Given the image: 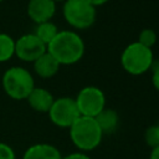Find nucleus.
I'll list each match as a JSON object with an SVG mask.
<instances>
[{"instance_id": "f257e3e1", "label": "nucleus", "mask_w": 159, "mask_h": 159, "mask_svg": "<svg viewBox=\"0 0 159 159\" xmlns=\"http://www.w3.org/2000/svg\"><path fill=\"white\" fill-rule=\"evenodd\" d=\"M47 52L51 53L60 65H73L83 57L84 42L77 32L62 30L58 31L47 45Z\"/></svg>"}, {"instance_id": "f03ea898", "label": "nucleus", "mask_w": 159, "mask_h": 159, "mask_svg": "<svg viewBox=\"0 0 159 159\" xmlns=\"http://www.w3.org/2000/svg\"><path fill=\"white\" fill-rule=\"evenodd\" d=\"M68 129L73 145L84 153L96 149L103 138V133L93 117L80 116Z\"/></svg>"}, {"instance_id": "7ed1b4c3", "label": "nucleus", "mask_w": 159, "mask_h": 159, "mask_svg": "<svg viewBox=\"0 0 159 159\" xmlns=\"http://www.w3.org/2000/svg\"><path fill=\"white\" fill-rule=\"evenodd\" d=\"M1 83L5 93L16 101L26 99L35 87V80L30 71L20 66L7 68L2 76Z\"/></svg>"}, {"instance_id": "20e7f679", "label": "nucleus", "mask_w": 159, "mask_h": 159, "mask_svg": "<svg viewBox=\"0 0 159 159\" xmlns=\"http://www.w3.org/2000/svg\"><path fill=\"white\" fill-rule=\"evenodd\" d=\"M153 61L154 56L152 48L143 46L138 41L125 46L120 55V65L123 70L133 76H139L148 72Z\"/></svg>"}, {"instance_id": "39448f33", "label": "nucleus", "mask_w": 159, "mask_h": 159, "mask_svg": "<svg viewBox=\"0 0 159 159\" xmlns=\"http://www.w3.org/2000/svg\"><path fill=\"white\" fill-rule=\"evenodd\" d=\"M63 2V17L70 26L77 30H86L94 24L97 10L91 2L87 0H66Z\"/></svg>"}, {"instance_id": "423d86ee", "label": "nucleus", "mask_w": 159, "mask_h": 159, "mask_svg": "<svg viewBox=\"0 0 159 159\" xmlns=\"http://www.w3.org/2000/svg\"><path fill=\"white\" fill-rule=\"evenodd\" d=\"M78 112L84 117H96L106 107V96L99 87L86 86L75 98Z\"/></svg>"}, {"instance_id": "0eeeda50", "label": "nucleus", "mask_w": 159, "mask_h": 159, "mask_svg": "<svg viewBox=\"0 0 159 159\" xmlns=\"http://www.w3.org/2000/svg\"><path fill=\"white\" fill-rule=\"evenodd\" d=\"M47 114L50 117V120L60 128H70L73 122L81 116L75 98L71 97L55 98Z\"/></svg>"}, {"instance_id": "6e6552de", "label": "nucleus", "mask_w": 159, "mask_h": 159, "mask_svg": "<svg viewBox=\"0 0 159 159\" xmlns=\"http://www.w3.org/2000/svg\"><path fill=\"white\" fill-rule=\"evenodd\" d=\"M47 51V46L35 35L26 34L15 41V55L24 62H34Z\"/></svg>"}, {"instance_id": "1a4fd4ad", "label": "nucleus", "mask_w": 159, "mask_h": 159, "mask_svg": "<svg viewBox=\"0 0 159 159\" xmlns=\"http://www.w3.org/2000/svg\"><path fill=\"white\" fill-rule=\"evenodd\" d=\"M56 12V2L53 0H30L27 4V15L36 22L51 21Z\"/></svg>"}, {"instance_id": "9d476101", "label": "nucleus", "mask_w": 159, "mask_h": 159, "mask_svg": "<svg viewBox=\"0 0 159 159\" xmlns=\"http://www.w3.org/2000/svg\"><path fill=\"white\" fill-rule=\"evenodd\" d=\"M29 106L39 112V113H47L55 101L52 93L42 87H34V89L30 92V94L26 98Z\"/></svg>"}, {"instance_id": "9b49d317", "label": "nucleus", "mask_w": 159, "mask_h": 159, "mask_svg": "<svg viewBox=\"0 0 159 159\" xmlns=\"http://www.w3.org/2000/svg\"><path fill=\"white\" fill-rule=\"evenodd\" d=\"M34 63V70L36 72V75L41 78H51L53 77L58 70H60V63L57 62V60L48 53L47 51L41 55L36 61L32 62Z\"/></svg>"}, {"instance_id": "f8f14e48", "label": "nucleus", "mask_w": 159, "mask_h": 159, "mask_svg": "<svg viewBox=\"0 0 159 159\" xmlns=\"http://www.w3.org/2000/svg\"><path fill=\"white\" fill-rule=\"evenodd\" d=\"M22 159H62V154L52 144L39 143L29 147Z\"/></svg>"}, {"instance_id": "ddd939ff", "label": "nucleus", "mask_w": 159, "mask_h": 159, "mask_svg": "<svg viewBox=\"0 0 159 159\" xmlns=\"http://www.w3.org/2000/svg\"><path fill=\"white\" fill-rule=\"evenodd\" d=\"M96 122L98 123L103 135L104 134H112L117 130L118 125H119V114L112 109V108H107L104 107L96 117H94Z\"/></svg>"}, {"instance_id": "4468645a", "label": "nucleus", "mask_w": 159, "mask_h": 159, "mask_svg": "<svg viewBox=\"0 0 159 159\" xmlns=\"http://www.w3.org/2000/svg\"><path fill=\"white\" fill-rule=\"evenodd\" d=\"M57 32H58L57 26L51 21H46V22L37 24L34 34L47 46L53 40V37L57 35Z\"/></svg>"}, {"instance_id": "2eb2a0df", "label": "nucleus", "mask_w": 159, "mask_h": 159, "mask_svg": "<svg viewBox=\"0 0 159 159\" xmlns=\"http://www.w3.org/2000/svg\"><path fill=\"white\" fill-rule=\"evenodd\" d=\"M15 55V40L7 34H0V62L9 61Z\"/></svg>"}, {"instance_id": "dca6fc26", "label": "nucleus", "mask_w": 159, "mask_h": 159, "mask_svg": "<svg viewBox=\"0 0 159 159\" xmlns=\"http://www.w3.org/2000/svg\"><path fill=\"white\" fill-rule=\"evenodd\" d=\"M138 42L145 47L152 48L157 42V32L153 29H144L139 32Z\"/></svg>"}, {"instance_id": "f3484780", "label": "nucleus", "mask_w": 159, "mask_h": 159, "mask_svg": "<svg viewBox=\"0 0 159 159\" xmlns=\"http://www.w3.org/2000/svg\"><path fill=\"white\" fill-rule=\"evenodd\" d=\"M144 140L147 143L148 147L150 148H155L159 145V128L158 125H150L145 129L144 133Z\"/></svg>"}, {"instance_id": "a211bd4d", "label": "nucleus", "mask_w": 159, "mask_h": 159, "mask_svg": "<svg viewBox=\"0 0 159 159\" xmlns=\"http://www.w3.org/2000/svg\"><path fill=\"white\" fill-rule=\"evenodd\" d=\"M0 159H16L14 149L6 143H0Z\"/></svg>"}, {"instance_id": "6ab92c4d", "label": "nucleus", "mask_w": 159, "mask_h": 159, "mask_svg": "<svg viewBox=\"0 0 159 159\" xmlns=\"http://www.w3.org/2000/svg\"><path fill=\"white\" fill-rule=\"evenodd\" d=\"M62 159H91L84 152H75L66 157H62Z\"/></svg>"}, {"instance_id": "aec40b11", "label": "nucleus", "mask_w": 159, "mask_h": 159, "mask_svg": "<svg viewBox=\"0 0 159 159\" xmlns=\"http://www.w3.org/2000/svg\"><path fill=\"white\" fill-rule=\"evenodd\" d=\"M152 83L154 86V88L159 92V68L153 71V76H152Z\"/></svg>"}, {"instance_id": "412c9836", "label": "nucleus", "mask_w": 159, "mask_h": 159, "mask_svg": "<svg viewBox=\"0 0 159 159\" xmlns=\"http://www.w3.org/2000/svg\"><path fill=\"white\" fill-rule=\"evenodd\" d=\"M149 159H159V145L155 148H152L150 154H149Z\"/></svg>"}, {"instance_id": "4be33fe9", "label": "nucleus", "mask_w": 159, "mask_h": 159, "mask_svg": "<svg viewBox=\"0 0 159 159\" xmlns=\"http://www.w3.org/2000/svg\"><path fill=\"white\" fill-rule=\"evenodd\" d=\"M87 1H88V2H91L93 6H96V7H97V6L104 5V4H106V2H108L109 0H87Z\"/></svg>"}, {"instance_id": "5701e85b", "label": "nucleus", "mask_w": 159, "mask_h": 159, "mask_svg": "<svg viewBox=\"0 0 159 159\" xmlns=\"http://www.w3.org/2000/svg\"><path fill=\"white\" fill-rule=\"evenodd\" d=\"M55 2H58V1H66V0H53Z\"/></svg>"}, {"instance_id": "b1692460", "label": "nucleus", "mask_w": 159, "mask_h": 159, "mask_svg": "<svg viewBox=\"0 0 159 159\" xmlns=\"http://www.w3.org/2000/svg\"><path fill=\"white\" fill-rule=\"evenodd\" d=\"M157 125H158V128H159V122H158V124H157Z\"/></svg>"}, {"instance_id": "393cba45", "label": "nucleus", "mask_w": 159, "mask_h": 159, "mask_svg": "<svg viewBox=\"0 0 159 159\" xmlns=\"http://www.w3.org/2000/svg\"><path fill=\"white\" fill-rule=\"evenodd\" d=\"M1 1H2V0H0V2H1Z\"/></svg>"}]
</instances>
